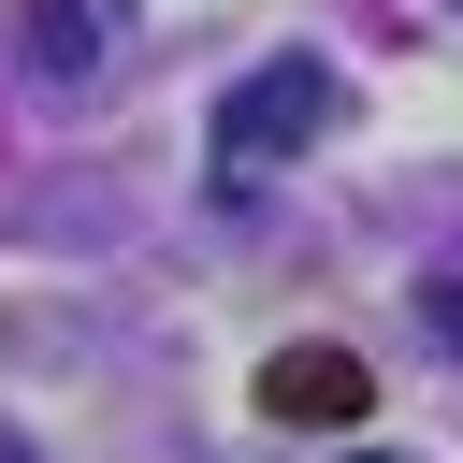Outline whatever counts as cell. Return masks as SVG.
Listing matches in <instances>:
<instances>
[{
	"mask_svg": "<svg viewBox=\"0 0 463 463\" xmlns=\"http://www.w3.org/2000/svg\"><path fill=\"white\" fill-rule=\"evenodd\" d=\"M260 405H275V420H304V434H333V420H362V405H376V376H362L347 347H289V362H260Z\"/></svg>",
	"mask_w": 463,
	"mask_h": 463,
	"instance_id": "obj_2",
	"label": "cell"
},
{
	"mask_svg": "<svg viewBox=\"0 0 463 463\" xmlns=\"http://www.w3.org/2000/svg\"><path fill=\"white\" fill-rule=\"evenodd\" d=\"M101 43H116L101 0H29V58H43V72H101Z\"/></svg>",
	"mask_w": 463,
	"mask_h": 463,
	"instance_id": "obj_3",
	"label": "cell"
},
{
	"mask_svg": "<svg viewBox=\"0 0 463 463\" xmlns=\"http://www.w3.org/2000/svg\"><path fill=\"white\" fill-rule=\"evenodd\" d=\"M333 116H347L333 58H260V72L217 101V188H260V174H289V159H304Z\"/></svg>",
	"mask_w": 463,
	"mask_h": 463,
	"instance_id": "obj_1",
	"label": "cell"
},
{
	"mask_svg": "<svg viewBox=\"0 0 463 463\" xmlns=\"http://www.w3.org/2000/svg\"><path fill=\"white\" fill-rule=\"evenodd\" d=\"M0 463H29V449H0Z\"/></svg>",
	"mask_w": 463,
	"mask_h": 463,
	"instance_id": "obj_5",
	"label": "cell"
},
{
	"mask_svg": "<svg viewBox=\"0 0 463 463\" xmlns=\"http://www.w3.org/2000/svg\"><path fill=\"white\" fill-rule=\"evenodd\" d=\"M420 318H434V347H449V362H463V246H449V260H434V275H420Z\"/></svg>",
	"mask_w": 463,
	"mask_h": 463,
	"instance_id": "obj_4",
	"label": "cell"
}]
</instances>
